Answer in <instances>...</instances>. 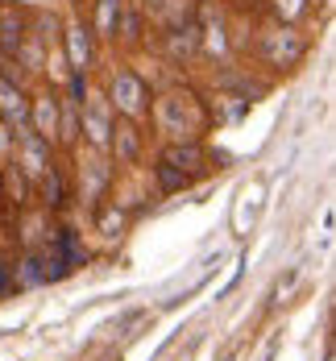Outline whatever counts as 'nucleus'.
Instances as JSON below:
<instances>
[{"label": "nucleus", "instance_id": "dca6fc26", "mask_svg": "<svg viewBox=\"0 0 336 361\" xmlns=\"http://www.w3.org/2000/svg\"><path fill=\"white\" fill-rule=\"evenodd\" d=\"M83 171H87V187H83V200H87V204H96V200H100V191H104V183H108V166H104V162H87Z\"/></svg>", "mask_w": 336, "mask_h": 361}, {"label": "nucleus", "instance_id": "6ab92c4d", "mask_svg": "<svg viewBox=\"0 0 336 361\" xmlns=\"http://www.w3.org/2000/svg\"><path fill=\"white\" fill-rule=\"evenodd\" d=\"M13 154V129L4 125V116H0V158H8Z\"/></svg>", "mask_w": 336, "mask_h": 361}, {"label": "nucleus", "instance_id": "0eeeda50", "mask_svg": "<svg viewBox=\"0 0 336 361\" xmlns=\"http://www.w3.org/2000/svg\"><path fill=\"white\" fill-rule=\"evenodd\" d=\"M158 54L170 67H195L199 63V30H195V17L191 21H179V25H162L158 30Z\"/></svg>", "mask_w": 336, "mask_h": 361}, {"label": "nucleus", "instance_id": "39448f33", "mask_svg": "<svg viewBox=\"0 0 336 361\" xmlns=\"http://www.w3.org/2000/svg\"><path fill=\"white\" fill-rule=\"evenodd\" d=\"M195 30H199V59L208 63H228L232 54V30L220 4H199L195 8Z\"/></svg>", "mask_w": 336, "mask_h": 361}, {"label": "nucleus", "instance_id": "20e7f679", "mask_svg": "<svg viewBox=\"0 0 336 361\" xmlns=\"http://www.w3.org/2000/svg\"><path fill=\"white\" fill-rule=\"evenodd\" d=\"M58 54L67 63V71L75 75H92L96 71V59H100V42L92 34V25L83 17L63 21V34H58Z\"/></svg>", "mask_w": 336, "mask_h": 361}, {"label": "nucleus", "instance_id": "7ed1b4c3", "mask_svg": "<svg viewBox=\"0 0 336 361\" xmlns=\"http://www.w3.org/2000/svg\"><path fill=\"white\" fill-rule=\"evenodd\" d=\"M104 96H108L112 112L125 116V121H137V125H142L149 116L154 92H149V83L133 71V67H112L108 79H104Z\"/></svg>", "mask_w": 336, "mask_h": 361}, {"label": "nucleus", "instance_id": "2eb2a0df", "mask_svg": "<svg viewBox=\"0 0 336 361\" xmlns=\"http://www.w3.org/2000/svg\"><path fill=\"white\" fill-rule=\"evenodd\" d=\"M266 4H270L274 21H282V25H299V21L311 13V4H316V0H266Z\"/></svg>", "mask_w": 336, "mask_h": 361}, {"label": "nucleus", "instance_id": "1a4fd4ad", "mask_svg": "<svg viewBox=\"0 0 336 361\" xmlns=\"http://www.w3.org/2000/svg\"><path fill=\"white\" fill-rule=\"evenodd\" d=\"M25 37H30V17L21 8L4 4L0 8V59H17V50H21Z\"/></svg>", "mask_w": 336, "mask_h": 361}, {"label": "nucleus", "instance_id": "9d476101", "mask_svg": "<svg viewBox=\"0 0 336 361\" xmlns=\"http://www.w3.org/2000/svg\"><path fill=\"white\" fill-rule=\"evenodd\" d=\"M146 34H149L146 8H142L137 0H129V4H125V13H120V25H116V42H112V46L142 50V46H146Z\"/></svg>", "mask_w": 336, "mask_h": 361}, {"label": "nucleus", "instance_id": "a211bd4d", "mask_svg": "<svg viewBox=\"0 0 336 361\" xmlns=\"http://www.w3.org/2000/svg\"><path fill=\"white\" fill-rule=\"evenodd\" d=\"M154 171H158V183H162L166 191H179V187H187V175H179V171H170L166 162H158Z\"/></svg>", "mask_w": 336, "mask_h": 361}, {"label": "nucleus", "instance_id": "f257e3e1", "mask_svg": "<svg viewBox=\"0 0 336 361\" xmlns=\"http://www.w3.org/2000/svg\"><path fill=\"white\" fill-rule=\"evenodd\" d=\"M149 112H154L158 133H166L170 142H199V133L212 121L208 104L195 92H187V87H170L162 96H154L149 100Z\"/></svg>", "mask_w": 336, "mask_h": 361}, {"label": "nucleus", "instance_id": "f8f14e48", "mask_svg": "<svg viewBox=\"0 0 336 361\" xmlns=\"http://www.w3.org/2000/svg\"><path fill=\"white\" fill-rule=\"evenodd\" d=\"M108 154H116V162H137L142 158V129L137 121H116L112 125V137H108Z\"/></svg>", "mask_w": 336, "mask_h": 361}, {"label": "nucleus", "instance_id": "f03ea898", "mask_svg": "<svg viewBox=\"0 0 336 361\" xmlns=\"http://www.w3.org/2000/svg\"><path fill=\"white\" fill-rule=\"evenodd\" d=\"M254 54H258L261 67H270V71H295L299 63L307 59V37H303L299 25L270 21L254 37Z\"/></svg>", "mask_w": 336, "mask_h": 361}, {"label": "nucleus", "instance_id": "423d86ee", "mask_svg": "<svg viewBox=\"0 0 336 361\" xmlns=\"http://www.w3.org/2000/svg\"><path fill=\"white\" fill-rule=\"evenodd\" d=\"M112 125H116V112H112L104 87L87 92L83 104H79V137L92 145L96 154H108V137H112Z\"/></svg>", "mask_w": 336, "mask_h": 361}, {"label": "nucleus", "instance_id": "6e6552de", "mask_svg": "<svg viewBox=\"0 0 336 361\" xmlns=\"http://www.w3.org/2000/svg\"><path fill=\"white\" fill-rule=\"evenodd\" d=\"M30 133L54 145V137H58V87H42L30 96Z\"/></svg>", "mask_w": 336, "mask_h": 361}, {"label": "nucleus", "instance_id": "ddd939ff", "mask_svg": "<svg viewBox=\"0 0 336 361\" xmlns=\"http://www.w3.org/2000/svg\"><path fill=\"white\" fill-rule=\"evenodd\" d=\"M75 145L79 142V104L75 100H67L63 92H58V137H54V145Z\"/></svg>", "mask_w": 336, "mask_h": 361}, {"label": "nucleus", "instance_id": "4468645a", "mask_svg": "<svg viewBox=\"0 0 336 361\" xmlns=\"http://www.w3.org/2000/svg\"><path fill=\"white\" fill-rule=\"evenodd\" d=\"M37 191H42V204L46 208H63V195H67V183H63V175H58V166H50L46 175H37Z\"/></svg>", "mask_w": 336, "mask_h": 361}, {"label": "nucleus", "instance_id": "aec40b11", "mask_svg": "<svg viewBox=\"0 0 336 361\" xmlns=\"http://www.w3.org/2000/svg\"><path fill=\"white\" fill-rule=\"evenodd\" d=\"M0 191H4V175H0Z\"/></svg>", "mask_w": 336, "mask_h": 361}, {"label": "nucleus", "instance_id": "9b49d317", "mask_svg": "<svg viewBox=\"0 0 336 361\" xmlns=\"http://www.w3.org/2000/svg\"><path fill=\"white\" fill-rule=\"evenodd\" d=\"M125 4H129V0H92V17H87V25H92L96 42H108V46L116 42V25H120Z\"/></svg>", "mask_w": 336, "mask_h": 361}, {"label": "nucleus", "instance_id": "f3484780", "mask_svg": "<svg viewBox=\"0 0 336 361\" xmlns=\"http://www.w3.org/2000/svg\"><path fill=\"white\" fill-rule=\"evenodd\" d=\"M120 224H125V212H120L116 204L100 212V233H104V237H116V233H120Z\"/></svg>", "mask_w": 336, "mask_h": 361}]
</instances>
